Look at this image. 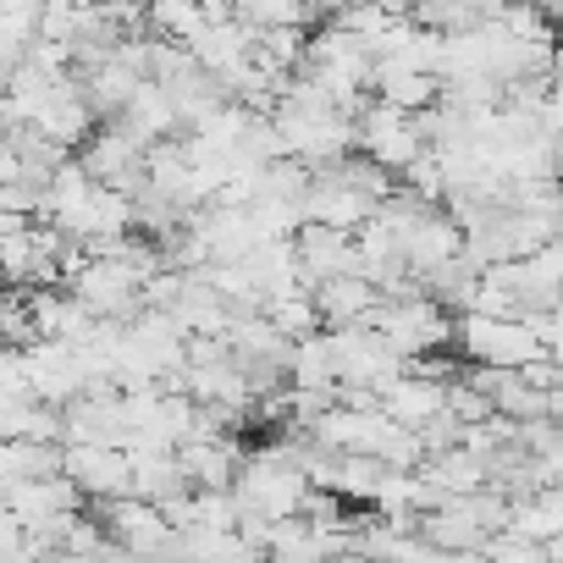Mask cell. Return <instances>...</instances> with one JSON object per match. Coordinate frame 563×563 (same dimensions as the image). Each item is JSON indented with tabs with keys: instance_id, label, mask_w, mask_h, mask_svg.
Returning a JSON list of instances; mask_svg holds the SVG:
<instances>
[{
	"instance_id": "6da1fadb",
	"label": "cell",
	"mask_w": 563,
	"mask_h": 563,
	"mask_svg": "<svg viewBox=\"0 0 563 563\" xmlns=\"http://www.w3.org/2000/svg\"><path fill=\"white\" fill-rule=\"evenodd\" d=\"M453 343L470 365H508V371L525 365L530 354H547L519 316H481V310L453 316Z\"/></svg>"
},
{
	"instance_id": "7a4b0ae2",
	"label": "cell",
	"mask_w": 563,
	"mask_h": 563,
	"mask_svg": "<svg viewBox=\"0 0 563 563\" xmlns=\"http://www.w3.org/2000/svg\"><path fill=\"white\" fill-rule=\"evenodd\" d=\"M73 299L89 305L100 321H117V327H128V321L144 310V299H139V276H133L122 260H100V254H89L84 271L73 276Z\"/></svg>"
},
{
	"instance_id": "3957f363",
	"label": "cell",
	"mask_w": 563,
	"mask_h": 563,
	"mask_svg": "<svg viewBox=\"0 0 563 563\" xmlns=\"http://www.w3.org/2000/svg\"><path fill=\"white\" fill-rule=\"evenodd\" d=\"M78 161H84V172H89L95 183H106V188H117V194H128V199L150 183V177H144V144L128 139L117 122L95 128V133L78 144Z\"/></svg>"
},
{
	"instance_id": "277c9868",
	"label": "cell",
	"mask_w": 563,
	"mask_h": 563,
	"mask_svg": "<svg viewBox=\"0 0 563 563\" xmlns=\"http://www.w3.org/2000/svg\"><path fill=\"white\" fill-rule=\"evenodd\" d=\"M62 475L89 497H117L133 486V464L117 442H62Z\"/></svg>"
},
{
	"instance_id": "5b68a950",
	"label": "cell",
	"mask_w": 563,
	"mask_h": 563,
	"mask_svg": "<svg viewBox=\"0 0 563 563\" xmlns=\"http://www.w3.org/2000/svg\"><path fill=\"white\" fill-rule=\"evenodd\" d=\"M288 238H294V260H299L305 294L316 288L321 276H332V271H354V232L327 227V221H299Z\"/></svg>"
},
{
	"instance_id": "8992f818",
	"label": "cell",
	"mask_w": 563,
	"mask_h": 563,
	"mask_svg": "<svg viewBox=\"0 0 563 563\" xmlns=\"http://www.w3.org/2000/svg\"><path fill=\"white\" fill-rule=\"evenodd\" d=\"M371 210H376V199H365L360 188H349V183L332 177L327 166H310V188L299 194V221H327V227L354 232Z\"/></svg>"
},
{
	"instance_id": "52a82bcc",
	"label": "cell",
	"mask_w": 563,
	"mask_h": 563,
	"mask_svg": "<svg viewBox=\"0 0 563 563\" xmlns=\"http://www.w3.org/2000/svg\"><path fill=\"white\" fill-rule=\"evenodd\" d=\"M310 305H316L321 327H349V321H360V316H371L382 305V288L371 276H360V271H332V276H321L310 288Z\"/></svg>"
},
{
	"instance_id": "ba28073f",
	"label": "cell",
	"mask_w": 563,
	"mask_h": 563,
	"mask_svg": "<svg viewBox=\"0 0 563 563\" xmlns=\"http://www.w3.org/2000/svg\"><path fill=\"white\" fill-rule=\"evenodd\" d=\"M172 453H177L188 486H232V475H238L249 448L232 442V437H183Z\"/></svg>"
},
{
	"instance_id": "9c48e42d",
	"label": "cell",
	"mask_w": 563,
	"mask_h": 563,
	"mask_svg": "<svg viewBox=\"0 0 563 563\" xmlns=\"http://www.w3.org/2000/svg\"><path fill=\"white\" fill-rule=\"evenodd\" d=\"M415 536L431 552H442V558H475L481 541H486V530L470 514H459V508H420L415 514Z\"/></svg>"
},
{
	"instance_id": "30bf717a",
	"label": "cell",
	"mask_w": 563,
	"mask_h": 563,
	"mask_svg": "<svg viewBox=\"0 0 563 563\" xmlns=\"http://www.w3.org/2000/svg\"><path fill=\"white\" fill-rule=\"evenodd\" d=\"M40 475H62V442L0 437V486H12V481H40Z\"/></svg>"
},
{
	"instance_id": "8fae6325",
	"label": "cell",
	"mask_w": 563,
	"mask_h": 563,
	"mask_svg": "<svg viewBox=\"0 0 563 563\" xmlns=\"http://www.w3.org/2000/svg\"><path fill=\"white\" fill-rule=\"evenodd\" d=\"M332 382H338V365H332V343H327V332L316 327V332L294 338V354H288V387H321V393H332Z\"/></svg>"
},
{
	"instance_id": "7c38bea8",
	"label": "cell",
	"mask_w": 563,
	"mask_h": 563,
	"mask_svg": "<svg viewBox=\"0 0 563 563\" xmlns=\"http://www.w3.org/2000/svg\"><path fill=\"white\" fill-rule=\"evenodd\" d=\"M382 475H387V464H382L371 448H343V453H338V481H332V492H343V503H371L376 486H382Z\"/></svg>"
},
{
	"instance_id": "4fadbf2b",
	"label": "cell",
	"mask_w": 563,
	"mask_h": 563,
	"mask_svg": "<svg viewBox=\"0 0 563 563\" xmlns=\"http://www.w3.org/2000/svg\"><path fill=\"white\" fill-rule=\"evenodd\" d=\"M144 29H150V40L188 45L205 29V12H199V0H144Z\"/></svg>"
},
{
	"instance_id": "5bb4252c",
	"label": "cell",
	"mask_w": 563,
	"mask_h": 563,
	"mask_svg": "<svg viewBox=\"0 0 563 563\" xmlns=\"http://www.w3.org/2000/svg\"><path fill=\"white\" fill-rule=\"evenodd\" d=\"M232 18L249 23V29H271V23H294V29H310L316 12L305 7V0H227Z\"/></svg>"
},
{
	"instance_id": "9a60e30c",
	"label": "cell",
	"mask_w": 563,
	"mask_h": 563,
	"mask_svg": "<svg viewBox=\"0 0 563 563\" xmlns=\"http://www.w3.org/2000/svg\"><path fill=\"white\" fill-rule=\"evenodd\" d=\"M260 316H265L282 338H305V332H316V327H321V316H316V305H310V294H305V288H294V294H271Z\"/></svg>"
},
{
	"instance_id": "2e32d148",
	"label": "cell",
	"mask_w": 563,
	"mask_h": 563,
	"mask_svg": "<svg viewBox=\"0 0 563 563\" xmlns=\"http://www.w3.org/2000/svg\"><path fill=\"white\" fill-rule=\"evenodd\" d=\"M497 23H503L508 40H541V45H552V18H541L530 0H508V7L497 12Z\"/></svg>"
},
{
	"instance_id": "e0dca14e",
	"label": "cell",
	"mask_w": 563,
	"mask_h": 563,
	"mask_svg": "<svg viewBox=\"0 0 563 563\" xmlns=\"http://www.w3.org/2000/svg\"><path fill=\"white\" fill-rule=\"evenodd\" d=\"M0 338L18 343V349L34 343V321H29V294H23V288H7V294H0Z\"/></svg>"
}]
</instances>
